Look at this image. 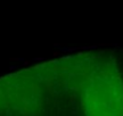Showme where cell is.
<instances>
[{"label":"cell","mask_w":123,"mask_h":116,"mask_svg":"<svg viewBox=\"0 0 123 116\" xmlns=\"http://www.w3.org/2000/svg\"><path fill=\"white\" fill-rule=\"evenodd\" d=\"M50 93L38 65L0 77V116H39Z\"/></svg>","instance_id":"6da1fadb"},{"label":"cell","mask_w":123,"mask_h":116,"mask_svg":"<svg viewBox=\"0 0 123 116\" xmlns=\"http://www.w3.org/2000/svg\"><path fill=\"white\" fill-rule=\"evenodd\" d=\"M82 116H123V77L113 63L101 60L80 92Z\"/></svg>","instance_id":"7a4b0ae2"},{"label":"cell","mask_w":123,"mask_h":116,"mask_svg":"<svg viewBox=\"0 0 123 116\" xmlns=\"http://www.w3.org/2000/svg\"><path fill=\"white\" fill-rule=\"evenodd\" d=\"M101 59L91 55H76L38 65L49 92H75L96 71Z\"/></svg>","instance_id":"3957f363"}]
</instances>
